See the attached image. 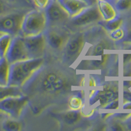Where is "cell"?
<instances>
[{
    "mask_svg": "<svg viewBox=\"0 0 131 131\" xmlns=\"http://www.w3.org/2000/svg\"><path fill=\"white\" fill-rule=\"evenodd\" d=\"M44 62L42 57L28 58L10 64L8 85L21 87L28 83Z\"/></svg>",
    "mask_w": 131,
    "mask_h": 131,
    "instance_id": "obj_1",
    "label": "cell"
},
{
    "mask_svg": "<svg viewBox=\"0 0 131 131\" xmlns=\"http://www.w3.org/2000/svg\"><path fill=\"white\" fill-rule=\"evenodd\" d=\"M47 26L45 10H32L24 15L21 25V36H35L43 33Z\"/></svg>",
    "mask_w": 131,
    "mask_h": 131,
    "instance_id": "obj_2",
    "label": "cell"
},
{
    "mask_svg": "<svg viewBox=\"0 0 131 131\" xmlns=\"http://www.w3.org/2000/svg\"><path fill=\"white\" fill-rule=\"evenodd\" d=\"M28 102L29 98L27 96L7 97L0 101V112L10 118L17 119L20 117Z\"/></svg>",
    "mask_w": 131,
    "mask_h": 131,
    "instance_id": "obj_3",
    "label": "cell"
},
{
    "mask_svg": "<svg viewBox=\"0 0 131 131\" xmlns=\"http://www.w3.org/2000/svg\"><path fill=\"white\" fill-rule=\"evenodd\" d=\"M25 14L9 12L0 16V32L13 37L20 35L21 25Z\"/></svg>",
    "mask_w": 131,
    "mask_h": 131,
    "instance_id": "obj_4",
    "label": "cell"
},
{
    "mask_svg": "<svg viewBox=\"0 0 131 131\" xmlns=\"http://www.w3.org/2000/svg\"><path fill=\"white\" fill-rule=\"evenodd\" d=\"M5 58L10 64L28 58V51L23 36L18 35L13 37L10 46L5 54Z\"/></svg>",
    "mask_w": 131,
    "mask_h": 131,
    "instance_id": "obj_5",
    "label": "cell"
},
{
    "mask_svg": "<svg viewBox=\"0 0 131 131\" xmlns=\"http://www.w3.org/2000/svg\"><path fill=\"white\" fill-rule=\"evenodd\" d=\"M66 82L62 76L57 72H49L43 75L40 82V89L43 92L54 94L65 89Z\"/></svg>",
    "mask_w": 131,
    "mask_h": 131,
    "instance_id": "obj_6",
    "label": "cell"
},
{
    "mask_svg": "<svg viewBox=\"0 0 131 131\" xmlns=\"http://www.w3.org/2000/svg\"><path fill=\"white\" fill-rule=\"evenodd\" d=\"M24 39L28 58H37L42 57L47 43L45 32L35 36H26L24 37Z\"/></svg>",
    "mask_w": 131,
    "mask_h": 131,
    "instance_id": "obj_7",
    "label": "cell"
},
{
    "mask_svg": "<svg viewBox=\"0 0 131 131\" xmlns=\"http://www.w3.org/2000/svg\"><path fill=\"white\" fill-rule=\"evenodd\" d=\"M45 13L47 20V26L57 25L64 23L70 16L57 0L51 1L45 9Z\"/></svg>",
    "mask_w": 131,
    "mask_h": 131,
    "instance_id": "obj_8",
    "label": "cell"
},
{
    "mask_svg": "<svg viewBox=\"0 0 131 131\" xmlns=\"http://www.w3.org/2000/svg\"><path fill=\"white\" fill-rule=\"evenodd\" d=\"M101 17V14L98 6L91 5L87 7L79 14L73 16L72 21L73 25L81 26L99 20Z\"/></svg>",
    "mask_w": 131,
    "mask_h": 131,
    "instance_id": "obj_9",
    "label": "cell"
},
{
    "mask_svg": "<svg viewBox=\"0 0 131 131\" xmlns=\"http://www.w3.org/2000/svg\"><path fill=\"white\" fill-rule=\"evenodd\" d=\"M84 45V37L82 34H76L68 41L65 45L64 58L70 61L79 55Z\"/></svg>",
    "mask_w": 131,
    "mask_h": 131,
    "instance_id": "obj_10",
    "label": "cell"
},
{
    "mask_svg": "<svg viewBox=\"0 0 131 131\" xmlns=\"http://www.w3.org/2000/svg\"><path fill=\"white\" fill-rule=\"evenodd\" d=\"M117 97L118 93L117 91L112 89L98 90L91 96L89 103L90 106H93L98 103L100 106H105L108 103L116 100Z\"/></svg>",
    "mask_w": 131,
    "mask_h": 131,
    "instance_id": "obj_11",
    "label": "cell"
},
{
    "mask_svg": "<svg viewBox=\"0 0 131 131\" xmlns=\"http://www.w3.org/2000/svg\"><path fill=\"white\" fill-rule=\"evenodd\" d=\"M68 15L74 16L89 7L88 4L83 0H57Z\"/></svg>",
    "mask_w": 131,
    "mask_h": 131,
    "instance_id": "obj_12",
    "label": "cell"
},
{
    "mask_svg": "<svg viewBox=\"0 0 131 131\" xmlns=\"http://www.w3.org/2000/svg\"><path fill=\"white\" fill-rule=\"evenodd\" d=\"M98 7L101 16L106 21L116 16L115 8L109 0H98Z\"/></svg>",
    "mask_w": 131,
    "mask_h": 131,
    "instance_id": "obj_13",
    "label": "cell"
},
{
    "mask_svg": "<svg viewBox=\"0 0 131 131\" xmlns=\"http://www.w3.org/2000/svg\"><path fill=\"white\" fill-rule=\"evenodd\" d=\"M45 34L47 42L52 49H58L63 46L64 43V36L53 30L45 32Z\"/></svg>",
    "mask_w": 131,
    "mask_h": 131,
    "instance_id": "obj_14",
    "label": "cell"
},
{
    "mask_svg": "<svg viewBox=\"0 0 131 131\" xmlns=\"http://www.w3.org/2000/svg\"><path fill=\"white\" fill-rule=\"evenodd\" d=\"M22 95H23V92L21 87L0 85V101L7 97Z\"/></svg>",
    "mask_w": 131,
    "mask_h": 131,
    "instance_id": "obj_15",
    "label": "cell"
},
{
    "mask_svg": "<svg viewBox=\"0 0 131 131\" xmlns=\"http://www.w3.org/2000/svg\"><path fill=\"white\" fill-rule=\"evenodd\" d=\"M10 63L5 57L0 58V85H8Z\"/></svg>",
    "mask_w": 131,
    "mask_h": 131,
    "instance_id": "obj_16",
    "label": "cell"
},
{
    "mask_svg": "<svg viewBox=\"0 0 131 131\" xmlns=\"http://www.w3.org/2000/svg\"><path fill=\"white\" fill-rule=\"evenodd\" d=\"M81 112L79 110H71L65 112L62 115V120L66 125H73L80 121Z\"/></svg>",
    "mask_w": 131,
    "mask_h": 131,
    "instance_id": "obj_17",
    "label": "cell"
},
{
    "mask_svg": "<svg viewBox=\"0 0 131 131\" xmlns=\"http://www.w3.org/2000/svg\"><path fill=\"white\" fill-rule=\"evenodd\" d=\"M12 39L13 36L7 34H2L0 36V57H5Z\"/></svg>",
    "mask_w": 131,
    "mask_h": 131,
    "instance_id": "obj_18",
    "label": "cell"
},
{
    "mask_svg": "<svg viewBox=\"0 0 131 131\" xmlns=\"http://www.w3.org/2000/svg\"><path fill=\"white\" fill-rule=\"evenodd\" d=\"M2 129L7 131H18L21 130V124L16 119L10 118L2 122Z\"/></svg>",
    "mask_w": 131,
    "mask_h": 131,
    "instance_id": "obj_19",
    "label": "cell"
},
{
    "mask_svg": "<svg viewBox=\"0 0 131 131\" xmlns=\"http://www.w3.org/2000/svg\"><path fill=\"white\" fill-rule=\"evenodd\" d=\"M121 24H122V20L121 18H117L115 16L112 19L107 20V22L104 24V27L106 30L109 31H112L119 28Z\"/></svg>",
    "mask_w": 131,
    "mask_h": 131,
    "instance_id": "obj_20",
    "label": "cell"
},
{
    "mask_svg": "<svg viewBox=\"0 0 131 131\" xmlns=\"http://www.w3.org/2000/svg\"><path fill=\"white\" fill-rule=\"evenodd\" d=\"M83 105V100L80 96L74 95L69 100V106L72 110H79Z\"/></svg>",
    "mask_w": 131,
    "mask_h": 131,
    "instance_id": "obj_21",
    "label": "cell"
},
{
    "mask_svg": "<svg viewBox=\"0 0 131 131\" xmlns=\"http://www.w3.org/2000/svg\"><path fill=\"white\" fill-rule=\"evenodd\" d=\"M131 6V0H117L115 3V8L116 10H125Z\"/></svg>",
    "mask_w": 131,
    "mask_h": 131,
    "instance_id": "obj_22",
    "label": "cell"
},
{
    "mask_svg": "<svg viewBox=\"0 0 131 131\" xmlns=\"http://www.w3.org/2000/svg\"><path fill=\"white\" fill-rule=\"evenodd\" d=\"M107 48V44L105 42H100L95 45L92 51L91 55L102 56L104 54V51Z\"/></svg>",
    "mask_w": 131,
    "mask_h": 131,
    "instance_id": "obj_23",
    "label": "cell"
},
{
    "mask_svg": "<svg viewBox=\"0 0 131 131\" xmlns=\"http://www.w3.org/2000/svg\"><path fill=\"white\" fill-rule=\"evenodd\" d=\"M10 5H18L19 7H31L33 3L28 2L27 0H5Z\"/></svg>",
    "mask_w": 131,
    "mask_h": 131,
    "instance_id": "obj_24",
    "label": "cell"
},
{
    "mask_svg": "<svg viewBox=\"0 0 131 131\" xmlns=\"http://www.w3.org/2000/svg\"><path fill=\"white\" fill-rule=\"evenodd\" d=\"M52 0H32L33 4L41 10H45Z\"/></svg>",
    "mask_w": 131,
    "mask_h": 131,
    "instance_id": "obj_25",
    "label": "cell"
},
{
    "mask_svg": "<svg viewBox=\"0 0 131 131\" xmlns=\"http://www.w3.org/2000/svg\"><path fill=\"white\" fill-rule=\"evenodd\" d=\"M107 55H102V58L101 60H91L90 61V64H91V66L93 68H100V66L104 64L106 61V59H107Z\"/></svg>",
    "mask_w": 131,
    "mask_h": 131,
    "instance_id": "obj_26",
    "label": "cell"
},
{
    "mask_svg": "<svg viewBox=\"0 0 131 131\" xmlns=\"http://www.w3.org/2000/svg\"><path fill=\"white\" fill-rule=\"evenodd\" d=\"M124 36V32L123 30L120 28H118L117 30H115L113 31H111L110 36L112 39L114 40H119L121 39Z\"/></svg>",
    "mask_w": 131,
    "mask_h": 131,
    "instance_id": "obj_27",
    "label": "cell"
},
{
    "mask_svg": "<svg viewBox=\"0 0 131 131\" xmlns=\"http://www.w3.org/2000/svg\"><path fill=\"white\" fill-rule=\"evenodd\" d=\"M8 4L5 0H0V16L10 12Z\"/></svg>",
    "mask_w": 131,
    "mask_h": 131,
    "instance_id": "obj_28",
    "label": "cell"
},
{
    "mask_svg": "<svg viewBox=\"0 0 131 131\" xmlns=\"http://www.w3.org/2000/svg\"><path fill=\"white\" fill-rule=\"evenodd\" d=\"M119 107V101L118 100H114L111 102L108 103L107 104L103 107V109L105 110H116Z\"/></svg>",
    "mask_w": 131,
    "mask_h": 131,
    "instance_id": "obj_29",
    "label": "cell"
},
{
    "mask_svg": "<svg viewBox=\"0 0 131 131\" xmlns=\"http://www.w3.org/2000/svg\"><path fill=\"white\" fill-rule=\"evenodd\" d=\"M85 2H86L88 4L89 6H91V5H94V3L96 2V0H83Z\"/></svg>",
    "mask_w": 131,
    "mask_h": 131,
    "instance_id": "obj_30",
    "label": "cell"
},
{
    "mask_svg": "<svg viewBox=\"0 0 131 131\" xmlns=\"http://www.w3.org/2000/svg\"><path fill=\"white\" fill-rule=\"evenodd\" d=\"M128 40H130L131 41V31H130L129 33H128Z\"/></svg>",
    "mask_w": 131,
    "mask_h": 131,
    "instance_id": "obj_31",
    "label": "cell"
},
{
    "mask_svg": "<svg viewBox=\"0 0 131 131\" xmlns=\"http://www.w3.org/2000/svg\"><path fill=\"white\" fill-rule=\"evenodd\" d=\"M27 1H28V2H30V3H33V2H32V0H27Z\"/></svg>",
    "mask_w": 131,
    "mask_h": 131,
    "instance_id": "obj_32",
    "label": "cell"
},
{
    "mask_svg": "<svg viewBox=\"0 0 131 131\" xmlns=\"http://www.w3.org/2000/svg\"><path fill=\"white\" fill-rule=\"evenodd\" d=\"M2 112H0V120H1V114H2Z\"/></svg>",
    "mask_w": 131,
    "mask_h": 131,
    "instance_id": "obj_33",
    "label": "cell"
},
{
    "mask_svg": "<svg viewBox=\"0 0 131 131\" xmlns=\"http://www.w3.org/2000/svg\"><path fill=\"white\" fill-rule=\"evenodd\" d=\"M2 33H1V32H0V36H1V35H2Z\"/></svg>",
    "mask_w": 131,
    "mask_h": 131,
    "instance_id": "obj_34",
    "label": "cell"
},
{
    "mask_svg": "<svg viewBox=\"0 0 131 131\" xmlns=\"http://www.w3.org/2000/svg\"><path fill=\"white\" fill-rule=\"evenodd\" d=\"M0 58H1V57H0Z\"/></svg>",
    "mask_w": 131,
    "mask_h": 131,
    "instance_id": "obj_35",
    "label": "cell"
}]
</instances>
